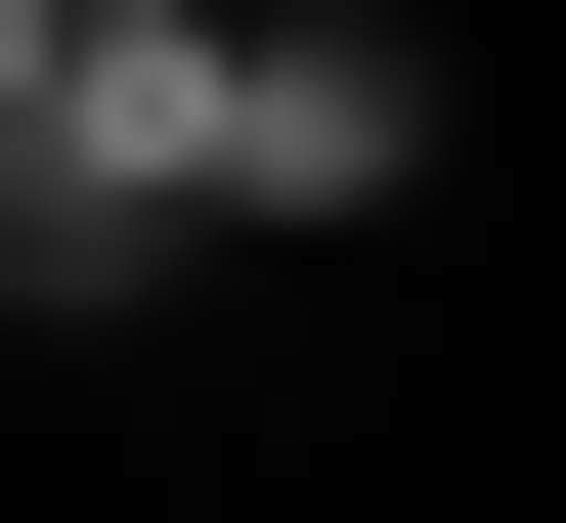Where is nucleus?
Here are the masks:
<instances>
[{"mask_svg":"<svg viewBox=\"0 0 566 523\" xmlns=\"http://www.w3.org/2000/svg\"><path fill=\"white\" fill-rule=\"evenodd\" d=\"M0 305H44V349H132V305H175V219H132L87 132H0Z\"/></svg>","mask_w":566,"mask_h":523,"instance_id":"f03ea898","label":"nucleus"},{"mask_svg":"<svg viewBox=\"0 0 566 523\" xmlns=\"http://www.w3.org/2000/svg\"><path fill=\"white\" fill-rule=\"evenodd\" d=\"M0 132H44V0H0Z\"/></svg>","mask_w":566,"mask_h":523,"instance_id":"7ed1b4c3","label":"nucleus"},{"mask_svg":"<svg viewBox=\"0 0 566 523\" xmlns=\"http://www.w3.org/2000/svg\"><path fill=\"white\" fill-rule=\"evenodd\" d=\"M44 132L132 175L175 262H218V219L349 262V219H436V175H480V87H436L392 0H44Z\"/></svg>","mask_w":566,"mask_h":523,"instance_id":"f257e3e1","label":"nucleus"}]
</instances>
